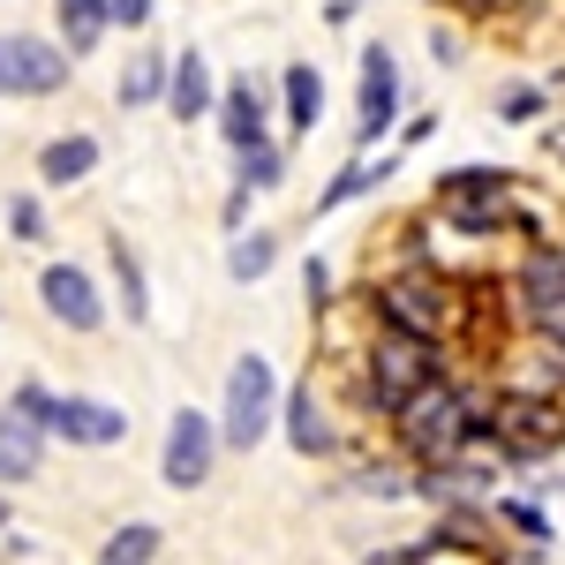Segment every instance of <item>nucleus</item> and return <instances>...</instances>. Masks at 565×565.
Returning a JSON list of instances; mask_svg holds the SVG:
<instances>
[{
    "instance_id": "obj_14",
    "label": "nucleus",
    "mask_w": 565,
    "mask_h": 565,
    "mask_svg": "<svg viewBox=\"0 0 565 565\" xmlns=\"http://www.w3.org/2000/svg\"><path fill=\"white\" fill-rule=\"evenodd\" d=\"M45 445H53V437H45L39 423H23V415H8V407H0V490L39 482L45 476Z\"/></svg>"
},
{
    "instance_id": "obj_21",
    "label": "nucleus",
    "mask_w": 565,
    "mask_h": 565,
    "mask_svg": "<svg viewBox=\"0 0 565 565\" xmlns=\"http://www.w3.org/2000/svg\"><path fill=\"white\" fill-rule=\"evenodd\" d=\"M167 84H174V53H129L114 98H121L129 114H143V106H167Z\"/></svg>"
},
{
    "instance_id": "obj_28",
    "label": "nucleus",
    "mask_w": 565,
    "mask_h": 565,
    "mask_svg": "<svg viewBox=\"0 0 565 565\" xmlns=\"http://www.w3.org/2000/svg\"><path fill=\"white\" fill-rule=\"evenodd\" d=\"M490 521H505L513 535H527L535 551H551V535H558L551 513H543V505H527V498H490Z\"/></svg>"
},
{
    "instance_id": "obj_34",
    "label": "nucleus",
    "mask_w": 565,
    "mask_h": 565,
    "mask_svg": "<svg viewBox=\"0 0 565 565\" xmlns=\"http://www.w3.org/2000/svg\"><path fill=\"white\" fill-rule=\"evenodd\" d=\"M437 136V114H407V121H399V143H430Z\"/></svg>"
},
{
    "instance_id": "obj_27",
    "label": "nucleus",
    "mask_w": 565,
    "mask_h": 565,
    "mask_svg": "<svg viewBox=\"0 0 565 565\" xmlns=\"http://www.w3.org/2000/svg\"><path fill=\"white\" fill-rule=\"evenodd\" d=\"M234 189H249V196H271V189H287V143L242 151V159H234Z\"/></svg>"
},
{
    "instance_id": "obj_31",
    "label": "nucleus",
    "mask_w": 565,
    "mask_h": 565,
    "mask_svg": "<svg viewBox=\"0 0 565 565\" xmlns=\"http://www.w3.org/2000/svg\"><path fill=\"white\" fill-rule=\"evenodd\" d=\"M8 415H23V423H39V430H45V415H53V385L23 377V385L8 392Z\"/></svg>"
},
{
    "instance_id": "obj_35",
    "label": "nucleus",
    "mask_w": 565,
    "mask_h": 565,
    "mask_svg": "<svg viewBox=\"0 0 565 565\" xmlns=\"http://www.w3.org/2000/svg\"><path fill=\"white\" fill-rule=\"evenodd\" d=\"M249 226V189H226V234H242Z\"/></svg>"
},
{
    "instance_id": "obj_17",
    "label": "nucleus",
    "mask_w": 565,
    "mask_h": 565,
    "mask_svg": "<svg viewBox=\"0 0 565 565\" xmlns=\"http://www.w3.org/2000/svg\"><path fill=\"white\" fill-rule=\"evenodd\" d=\"M445 234L460 242H505V234H527V212L521 204H437Z\"/></svg>"
},
{
    "instance_id": "obj_15",
    "label": "nucleus",
    "mask_w": 565,
    "mask_h": 565,
    "mask_svg": "<svg viewBox=\"0 0 565 565\" xmlns=\"http://www.w3.org/2000/svg\"><path fill=\"white\" fill-rule=\"evenodd\" d=\"M279 121H287V136H317V121H324V76L309 61L279 68Z\"/></svg>"
},
{
    "instance_id": "obj_4",
    "label": "nucleus",
    "mask_w": 565,
    "mask_h": 565,
    "mask_svg": "<svg viewBox=\"0 0 565 565\" xmlns=\"http://www.w3.org/2000/svg\"><path fill=\"white\" fill-rule=\"evenodd\" d=\"M513 309L535 340L565 348V242H527L513 264Z\"/></svg>"
},
{
    "instance_id": "obj_8",
    "label": "nucleus",
    "mask_w": 565,
    "mask_h": 565,
    "mask_svg": "<svg viewBox=\"0 0 565 565\" xmlns=\"http://www.w3.org/2000/svg\"><path fill=\"white\" fill-rule=\"evenodd\" d=\"M45 437L76 445V452H106L129 437V407L98 399V392H53V415H45Z\"/></svg>"
},
{
    "instance_id": "obj_9",
    "label": "nucleus",
    "mask_w": 565,
    "mask_h": 565,
    "mask_svg": "<svg viewBox=\"0 0 565 565\" xmlns=\"http://www.w3.org/2000/svg\"><path fill=\"white\" fill-rule=\"evenodd\" d=\"M551 445H565V407H551V399H498V460L505 468L543 460Z\"/></svg>"
},
{
    "instance_id": "obj_18",
    "label": "nucleus",
    "mask_w": 565,
    "mask_h": 565,
    "mask_svg": "<svg viewBox=\"0 0 565 565\" xmlns=\"http://www.w3.org/2000/svg\"><path fill=\"white\" fill-rule=\"evenodd\" d=\"M106 31H114L106 0H53V45H61L68 61L98 53V39H106Z\"/></svg>"
},
{
    "instance_id": "obj_3",
    "label": "nucleus",
    "mask_w": 565,
    "mask_h": 565,
    "mask_svg": "<svg viewBox=\"0 0 565 565\" xmlns=\"http://www.w3.org/2000/svg\"><path fill=\"white\" fill-rule=\"evenodd\" d=\"M279 377H271V362L257 348L234 354V370H226V392H218V445L226 452H257L264 437L279 430Z\"/></svg>"
},
{
    "instance_id": "obj_13",
    "label": "nucleus",
    "mask_w": 565,
    "mask_h": 565,
    "mask_svg": "<svg viewBox=\"0 0 565 565\" xmlns=\"http://www.w3.org/2000/svg\"><path fill=\"white\" fill-rule=\"evenodd\" d=\"M218 68H212V53L204 45H181L174 53V84H167V114L174 121H212L218 114Z\"/></svg>"
},
{
    "instance_id": "obj_11",
    "label": "nucleus",
    "mask_w": 565,
    "mask_h": 565,
    "mask_svg": "<svg viewBox=\"0 0 565 565\" xmlns=\"http://www.w3.org/2000/svg\"><path fill=\"white\" fill-rule=\"evenodd\" d=\"M279 437H287V445H295L302 460H332V452H340L332 407H324V392L309 385V377H302L295 392H287V399H279Z\"/></svg>"
},
{
    "instance_id": "obj_7",
    "label": "nucleus",
    "mask_w": 565,
    "mask_h": 565,
    "mask_svg": "<svg viewBox=\"0 0 565 565\" xmlns=\"http://www.w3.org/2000/svg\"><path fill=\"white\" fill-rule=\"evenodd\" d=\"M76 76V61L39 31H8L0 39V98H53Z\"/></svg>"
},
{
    "instance_id": "obj_2",
    "label": "nucleus",
    "mask_w": 565,
    "mask_h": 565,
    "mask_svg": "<svg viewBox=\"0 0 565 565\" xmlns=\"http://www.w3.org/2000/svg\"><path fill=\"white\" fill-rule=\"evenodd\" d=\"M437 377H452V348H430V340H407V332H385V324H370V340H362V385L354 399L370 407V415H399L415 392H430Z\"/></svg>"
},
{
    "instance_id": "obj_16",
    "label": "nucleus",
    "mask_w": 565,
    "mask_h": 565,
    "mask_svg": "<svg viewBox=\"0 0 565 565\" xmlns=\"http://www.w3.org/2000/svg\"><path fill=\"white\" fill-rule=\"evenodd\" d=\"M521 354H527L521 370H505L513 399H551V407H565V348H551V340H527Z\"/></svg>"
},
{
    "instance_id": "obj_26",
    "label": "nucleus",
    "mask_w": 565,
    "mask_h": 565,
    "mask_svg": "<svg viewBox=\"0 0 565 565\" xmlns=\"http://www.w3.org/2000/svg\"><path fill=\"white\" fill-rule=\"evenodd\" d=\"M159 551H167V527L159 521H121L98 543V565H159Z\"/></svg>"
},
{
    "instance_id": "obj_6",
    "label": "nucleus",
    "mask_w": 565,
    "mask_h": 565,
    "mask_svg": "<svg viewBox=\"0 0 565 565\" xmlns=\"http://www.w3.org/2000/svg\"><path fill=\"white\" fill-rule=\"evenodd\" d=\"M218 415H204V407H174L167 415V445H159V482L167 490H204L218 468Z\"/></svg>"
},
{
    "instance_id": "obj_29",
    "label": "nucleus",
    "mask_w": 565,
    "mask_h": 565,
    "mask_svg": "<svg viewBox=\"0 0 565 565\" xmlns=\"http://www.w3.org/2000/svg\"><path fill=\"white\" fill-rule=\"evenodd\" d=\"M543 114H551V84H513L498 98V121H505V129H535Z\"/></svg>"
},
{
    "instance_id": "obj_1",
    "label": "nucleus",
    "mask_w": 565,
    "mask_h": 565,
    "mask_svg": "<svg viewBox=\"0 0 565 565\" xmlns=\"http://www.w3.org/2000/svg\"><path fill=\"white\" fill-rule=\"evenodd\" d=\"M362 295H370V317H377L385 332L430 340V348H452L460 324H468V295H460V279H445L437 264H392L385 279L362 287Z\"/></svg>"
},
{
    "instance_id": "obj_22",
    "label": "nucleus",
    "mask_w": 565,
    "mask_h": 565,
    "mask_svg": "<svg viewBox=\"0 0 565 565\" xmlns=\"http://www.w3.org/2000/svg\"><path fill=\"white\" fill-rule=\"evenodd\" d=\"M437 204H513V174L505 167H452V174H437Z\"/></svg>"
},
{
    "instance_id": "obj_19",
    "label": "nucleus",
    "mask_w": 565,
    "mask_h": 565,
    "mask_svg": "<svg viewBox=\"0 0 565 565\" xmlns=\"http://www.w3.org/2000/svg\"><path fill=\"white\" fill-rule=\"evenodd\" d=\"M98 174V136L90 129H68V136H53L39 151V181L45 189H76V181Z\"/></svg>"
},
{
    "instance_id": "obj_30",
    "label": "nucleus",
    "mask_w": 565,
    "mask_h": 565,
    "mask_svg": "<svg viewBox=\"0 0 565 565\" xmlns=\"http://www.w3.org/2000/svg\"><path fill=\"white\" fill-rule=\"evenodd\" d=\"M45 234H53V226H45V196L39 189H15V196H8V242H31V249H39Z\"/></svg>"
},
{
    "instance_id": "obj_32",
    "label": "nucleus",
    "mask_w": 565,
    "mask_h": 565,
    "mask_svg": "<svg viewBox=\"0 0 565 565\" xmlns=\"http://www.w3.org/2000/svg\"><path fill=\"white\" fill-rule=\"evenodd\" d=\"M302 302H309V317H324V309L340 302V295H332V264H324V257L302 264Z\"/></svg>"
},
{
    "instance_id": "obj_33",
    "label": "nucleus",
    "mask_w": 565,
    "mask_h": 565,
    "mask_svg": "<svg viewBox=\"0 0 565 565\" xmlns=\"http://www.w3.org/2000/svg\"><path fill=\"white\" fill-rule=\"evenodd\" d=\"M151 8H159V0H106L114 31H143V23H151Z\"/></svg>"
},
{
    "instance_id": "obj_24",
    "label": "nucleus",
    "mask_w": 565,
    "mask_h": 565,
    "mask_svg": "<svg viewBox=\"0 0 565 565\" xmlns=\"http://www.w3.org/2000/svg\"><path fill=\"white\" fill-rule=\"evenodd\" d=\"M271 264H279V234H271V226H242V234H226V279H234V287H257Z\"/></svg>"
},
{
    "instance_id": "obj_5",
    "label": "nucleus",
    "mask_w": 565,
    "mask_h": 565,
    "mask_svg": "<svg viewBox=\"0 0 565 565\" xmlns=\"http://www.w3.org/2000/svg\"><path fill=\"white\" fill-rule=\"evenodd\" d=\"M399 61H392V45H362V68H354V159H370V143H385L399 136Z\"/></svg>"
},
{
    "instance_id": "obj_10",
    "label": "nucleus",
    "mask_w": 565,
    "mask_h": 565,
    "mask_svg": "<svg viewBox=\"0 0 565 565\" xmlns=\"http://www.w3.org/2000/svg\"><path fill=\"white\" fill-rule=\"evenodd\" d=\"M39 302H45V317L68 324V332H98V324L114 317V302L98 295V279H90L84 264H61V257L39 271Z\"/></svg>"
},
{
    "instance_id": "obj_38",
    "label": "nucleus",
    "mask_w": 565,
    "mask_h": 565,
    "mask_svg": "<svg viewBox=\"0 0 565 565\" xmlns=\"http://www.w3.org/2000/svg\"><path fill=\"white\" fill-rule=\"evenodd\" d=\"M324 8H332V0H324Z\"/></svg>"
},
{
    "instance_id": "obj_23",
    "label": "nucleus",
    "mask_w": 565,
    "mask_h": 565,
    "mask_svg": "<svg viewBox=\"0 0 565 565\" xmlns=\"http://www.w3.org/2000/svg\"><path fill=\"white\" fill-rule=\"evenodd\" d=\"M348 498H377V505H407L415 498V468L407 460H354Z\"/></svg>"
},
{
    "instance_id": "obj_36",
    "label": "nucleus",
    "mask_w": 565,
    "mask_h": 565,
    "mask_svg": "<svg viewBox=\"0 0 565 565\" xmlns=\"http://www.w3.org/2000/svg\"><path fill=\"white\" fill-rule=\"evenodd\" d=\"M430 53H437V68H460V39L452 31H430Z\"/></svg>"
},
{
    "instance_id": "obj_20",
    "label": "nucleus",
    "mask_w": 565,
    "mask_h": 565,
    "mask_svg": "<svg viewBox=\"0 0 565 565\" xmlns=\"http://www.w3.org/2000/svg\"><path fill=\"white\" fill-rule=\"evenodd\" d=\"M106 264H114V309L143 324L151 317V279H143V257L129 249V234H106Z\"/></svg>"
},
{
    "instance_id": "obj_37",
    "label": "nucleus",
    "mask_w": 565,
    "mask_h": 565,
    "mask_svg": "<svg viewBox=\"0 0 565 565\" xmlns=\"http://www.w3.org/2000/svg\"><path fill=\"white\" fill-rule=\"evenodd\" d=\"M8 527H15V521H8V490H0V535H8Z\"/></svg>"
},
{
    "instance_id": "obj_12",
    "label": "nucleus",
    "mask_w": 565,
    "mask_h": 565,
    "mask_svg": "<svg viewBox=\"0 0 565 565\" xmlns=\"http://www.w3.org/2000/svg\"><path fill=\"white\" fill-rule=\"evenodd\" d=\"M218 136H226V151L242 159V151H264L271 143V106H264V90L249 84V76H234V84L218 90Z\"/></svg>"
},
{
    "instance_id": "obj_25",
    "label": "nucleus",
    "mask_w": 565,
    "mask_h": 565,
    "mask_svg": "<svg viewBox=\"0 0 565 565\" xmlns=\"http://www.w3.org/2000/svg\"><path fill=\"white\" fill-rule=\"evenodd\" d=\"M392 174H399V167H392V159H348V167H340V174L324 181V196H317V212H348V204H362V196H370V189H385Z\"/></svg>"
}]
</instances>
